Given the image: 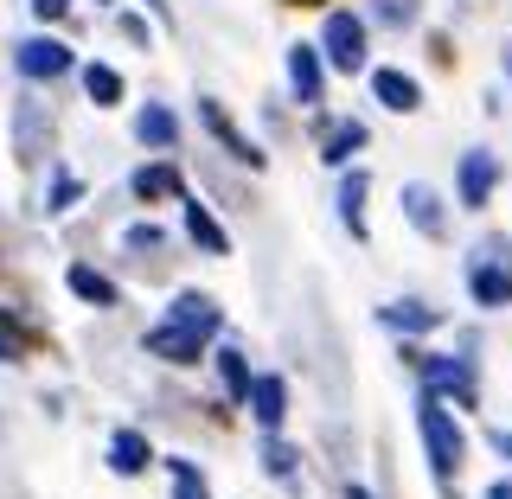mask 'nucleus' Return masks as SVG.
<instances>
[{"label": "nucleus", "instance_id": "nucleus-11", "mask_svg": "<svg viewBox=\"0 0 512 499\" xmlns=\"http://www.w3.org/2000/svg\"><path fill=\"white\" fill-rule=\"evenodd\" d=\"M128 192H135L141 205H160V199H186V180L173 160H148V167L128 173Z\"/></svg>", "mask_w": 512, "mask_h": 499}, {"label": "nucleus", "instance_id": "nucleus-26", "mask_svg": "<svg viewBox=\"0 0 512 499\" xmlns=\"http://www.w3.org/2000/svg\"><path fill=\"white\" fill-rule=\"evenodd\" d=\"M263 474H269V480H282V487L295 480V448H288L282 436H269V442H263Z\"/></svg>", "mask_w": 512, "mask_h": 499}, {"label": "nucleus", "instance_id": "nucleus-31", "mask_svg": "<svg viewBox=\"0 0 512 499\" xmlns=\"http://www.w3.org/2000/svg\"><path fill=\"white\" fill-rule=\"evenodd\" d=\"M493 448H500V455L512 461V429H506V436H493Z\"/></svg>", "mask_w": 512, "mask_h": 499}, {"label": "nucleus", "instance_id": "nucleus-28", "mask_svg": "<svg viewBox=\"0 0 512 499\" xmlns=\"http://www.w3.org/2000/svg\"><path fill=\"white\" fill-rule=\"evenodd\" d=\"M32 13H39V20H64V13H71V0H32Z\"/></svg>", "mask_w": 512, "mask_h": 499}, {"label": "nucleus", "instance_id": "nucleus-8", "mask_svg": "<svg viewBox=\"0 0 512 499\" xmlns=\"http://www.w3.org/2000/svg\"><path fill=\"white\" fill-rule=\"evenodd\" d=\"M13 64H20L26 84H52V77L71 71V45H58V39H20V45H13Z\"/></svg>", "mask_w": 512, "mask_h": 499}, {"label": "nucleus", "instance_id": "nucleus-25", "mask_svg": "<svg viewBox=\"0 0 512 499\" xmlns=\"http://www.w3.org/2000/svg\"><path fill=\"white\" fill-rule=\"evenodd\" d=\"M167 480H173V499H212L205 474L192 468V461H180V455H167Z\"/></svg>", "mask_w": 512, "mask_h": 499}, {"label": "nucleus", "instance_id": "nucleus-1", "mask_svg": "<svg viewBox=\"0 0 512 499\" xmlns=\"http://www.w3.org/2000/svg\"><path fill=\"white\" fill-rule=\"evenodd\" d=\"M218 327H224L218 301L199 295V288H186V295L167 301L160 327L148 333V352H154V359H167V365H192V359H205V346L218 340Z\"/></svg>", "mask_w": 512, "mask_h": 499}, {"label": "nucleus", "instance_id": "nucleus-23", "mask_svg": "<svg viewBox=\"0 0 512 499\" xmlns=\"http://www.w3.org/2000/svg\"><path fill=\"white\" fill-rule=\"evenodd\" d=\"M218 378H224V391H231V404H250L256 378H250V365H244V352H237V346L218 352Z\"/></svg>", "mask_w": 512, "mask_h": 499}, {"label": "nucleus", "instance_id": "nucleus-16", "mask_svg": "<svg viewBox=\"0 0 512 499\" xmlns=\"http://www.w3.org/2000/svg\"><path fill=\"white\" fill-rule=\"evenodd\" d=\"M372 96L391 116H416V103H423V90H416V77H404V71H391V64H378L372 71Z\"/></svg>", "mask_w": 512, "mask_h": 499}, {"label": "nucleus", "instance_id": "nucleus-35", "mask_svg": "<svg viewBox=\"0 0 512 499\" xmlns=\"http://www.w3.org/2000/svg\"><path fill=\"white\" fill-rule=\"evenodd\" d=\"M506 77H512V58H506Z\"/></svg>", "mask_w": 512, "mask_h": 499}, {"label": "nucleus", "instance_id": "nucleus-13", "mask_svg": "<svg viewBox=\"0 0 512 499\" xmlns=\"http://www.w3.org/2000/svg\"><path fill=\"white\" fill-rule=\"evenodd\" d=\"M404 218H410L423 237H448V205L436 199V186H423V180L404 186Z\"/></svg>", "mask_w": 512, "mask_h": 499}, {"label": "nucleus", "instance_id": "nucleus-14", "mask_svg": "<svg viewBox=\"0 0 512 499\" xmlns=\"http://www.w3.org/2000/svg\"><path fill=\"white\" fill-rule=\"evenodd\" d=\"M378 327L423 340V333H436V327H442V308H429V301H384V308H378Z\"/></svg>", "mask_w": 512, "mask_h": 499}, {"label": "nucleus", "instance_id": "nucleus-19", "mask_svg": "<svg viewBox=\"0 0 512 499\" xmlns=\"http://www.w3.org/2000/svg\"><path fill=\"white\" fill-rule=\"evenodd\" d=\"M64 282H71V295H84L90 301V308H116V282H109L103 276V269H90V263H71V269H64Z\"/></svg>", "mask_w": 512, "mask_h": 499}, {"label": "nucleus", "instance_id": "nucleus-5", "mask_svg": "<svg viewBox=\"0 0 512 499\" xmlns=\"http://www.w3.org/2000/svg\"><path fill=\"white\" fill-rule=\"evenodd\" d=\"M320 52H327L333 71H365V20L346 7L327 13V32H320Z\"/></svg>", "mask_w": 512, "mask_h": 499}, {"label": "nucleus", "instance_id": "nucleus-3", "mask_svg": "<svg viewBox=\"0 0 512 499\" xmlns=\"http://www.w3.org/2000/svg\"><path fill=\"white\" fill-rule=\"evenodd\" d=\"M468 295L480 308H512V237H480L468 256Z\"/></svg>", "mask_w": 512, "mask_h": 499}, {"label": "nucleus", "instance_id": "nucleus-24", "mask_svg": "<svg viewBox=\"0 0 512 499\" xmlns=\"http://www.w3.org/2000/svg\"><path fill=\"white\" fill-rule=\"evenodd\" d=\"M77 199H84V180H77L71 167H58V173H52V192H45V218H64Z\"/></svg>", "mask_w": 512, "mask_h": 499}, {"label": "nucleus", "instance_id": "nucleus-10", "mask_svg": "<svg viewBox=\"0 0 512 499\" xmlns=\"http://www.w3.org/2000/svg\"><path fill=\"white\" fill-rule=\"evenodd\" d=\"M52 148V116H45L32 96H20V109H13V154L20 160H39Z\"/></svg>", "mask_w": 512, "mask_h": 499}, {"label": "nucleus", "instance_id": "nucleus-20", "mask_svg": "<svg viewBox=\"0 0 512 499\" xmlns=\"http://www.w3.org/2000/svg\"><path fill=\"white\" fill-rule=\"evenodd\" d=\"M148 461H154V448H148L141 429H116V436H109V468L116 474H141Z\"/></svg>", "mask_w": 512, "mask_h": 499}, {"label": "nucleus", "instance_id": "nucleus-22", "mask_svg": "<svg viewBox=\"0 0 512 499\" xmlns=\"http://www.w3.org/2000/svg\"><path fill=\"white\" fill-rule=\"evenodd\" d=\"M84 96L96 109H116L122 103V71L116 64H84Z\"/></svg>", "mask_w": 512, "mask_h": 499}, {"label": "nucleus", "instance_id": "nucleus-7", "mask_svg": "<svg viewBox=\"0 0 512 499\" xmlns=\"http://www.w3.org/2000/svg\"><path fill=\"white\" fill-rule=\"evenodd\" d=\"M365 141H372V135H365L359 116H320V122H314V148H320V160H327V167H346V160L359 154Z\"/></svg>", "mask_w": 512, "mask_h": 499}, {"label": "nucleus", "instance_id": "nucleus-18", "mask_svg": "<svg viewBox=\"0 0 512 499\" xmlns=\"http://www.w3.org/2000/svg\"><path fill=\"white\" fill-rule=\"evenodd\" d=\"M250 416L269 429V436L282 429V416H288V384H282L276 372H269V378H256V391H250Z\"/></svg>", "mask_w": 512, "mask_h": 499}, {"label": "nucleus", "instance_id": "nucleus-6", "mask_svg": "<svg viewBox=\"0 0 512 499\" xmlns=\"http://www.w3.org/2000/svg\"><path fill=\"white\" fill-rule=\"evenodd\" d=\"M493 186H500V154L493 148H468L455 167V199L468 205V212H480V205L493 199Z\"/></svg>", "mask_w": 512, "mask_h": 499}, {"label": "nucleus", "instance_id": "nucleus-4", "mask_svg": "<svg viewBox=\"0 0 512 499\" xmlns=\"http://www.w3.org/2000/svg\"><path fill=\"white\" fill-rule=\"evenodd\" d=\"M468 352H474V346H468ZM468 352H461V359H442V352H410V365L423 372V391H436V397H448V404L474 410V404H480V384H474Z\"/></svg>", "mask_w": 512, "mask_h": 499}, {"label": "nucleus", "instance_id": "nucleus-29", "mask_svg": "<svg viewBox=\"0 0 512 499\" xmlns=\"http://www.w3.org/2000/svg\"><path fill=\"white\" fill-rule=\"evenodd\" d=\"M0 359H20V346H13V333L0 327Z\"/></svg>", "mask_w": 512, "mask_h": 499}, {"label": "nucleus", "instance_id": "nucleus-12", "mask_svg": "<svg viewBox=\"0 0 512 499\" xmlns=\"http://www.w3.org/2000/svg\"><path fill=\"white\" fill-rule=\"evenodd\" d=\"M135 141H141V148H154V154L180 148V116H173L167 103H141L135 109Z\"/></svg>", "mask_w": 512, "mask_h": 499}, {"label": "nucleus", "instance_id": "nucleus-2", "mask_svg": "<svg viewBox=\"0 0 512 499\" xmlns=\"http://www.w3.org/2000/svg\"><path fill=\"white\" fill-rule=\"evenodd\" d=\"M416 436H423L429 468H436L442 493H448L455 474H461V461H468V436H461V423H455V404L436 397V391H423V397H416ZM448 499H455V493H448Z\"/></svg>", "mask_w": 512, "mask_h": 499}, {"label": "nucleus", "instance_id": "nucleus-33", "mask_svg": "<svg viewBox=\"0 0 512 499\" xmlns=\"http://www.w3.org/2000/svg\"><path fill=\"white\" fill-rule=\"evenodd\" d=\"M346 499H372V493H365V487H346Z\"/></svg>", "mask_w": 512, "mask_h": 499}, {"label": "nucleus", "instance_id": "nucleus-15", "mask_svg": "<svg viewBox=\"0 0 512 499\" xmlns=\"http://www.w3.org/2000/svg\"><path fill=\"white\" fill-rule=\"evenodd\" d=\"M288 84H295V103H320L327 96V77H320V52L314 45H288Z\"/></svg>", "mask_w": 512, "mask_h": 499}, {"label": "nucleus", "instance_id": "nucleus-27", "mask_svg": "<svg viewBox=\"0 0 512 499\" xmlns=\"http://www.w3.org/2000/svg\"><path fill=\"white\" fill-rule=\"evenodd\" d=\"M122 244H128V250H160V231H154V224H135Z\"/></svg>", "mask_w": 512, "mask_h": 499}, {"label": "nucleus", "instance_id": "nucleus-9", "mask_svg": "<svg viewBox=\"0 0 512 499\" xmlns=\"http://www.w3.org/2000/svg\"><path fill=\"white\" fill-rule=\"evenodd\" d=\"M199 122L212 128V141H218L224 154H237L244 167H263V148H256V141H244V128H237V122L218 109V96H199Z\"/></svg>", "mask_w": 512, "mask_h": 499}, {"label": "nucleus", "instance_id": "nucleus-30", "mask_svg": "<svg viewBox=\"0 0 512 499\" xmlns=\"http://www.w3.org/2000/svg\"><path fill=\"white\" fill-rule=\"evenodd\" d=\"M487 499H512V487H506V480H493V487H487Z\"/></svg>", "mask_w": 512, "mask_h": 499}, {"label": "nucleus", "instance_id": "nucleus-17", "mask_svg": "<svg viewBox=\"0 0 512 499\" xmlns=\"http://www.w3.org/2000/svg\"><path fill=\"white\" fill-rule=\"evenodd\" d=\"M180 218H186V237H192V244H199L205 256H224V250H231V237H224V224L205 212V199H186V205H180Z\"/></svg>", "mask_w": 512, "mask_h": 499}, {"label": "nucleus", "instance_id": "nucleus-21", "mask_svg": "<svg viewBox=\"0 0 512 499\" xmlns=\"http://www.w3.org/2000/svg\"><path fill=\"white\" fill-rule=\"evenodd\" d=\"M365 192H372V180L352 167L346 180H340V218H346V231H352V237H365Z\"/></svg>", "mask_w": 512, "mask_h": 499}, {"label": "nucleus", "instance_id": "nucleus-34", "mask_svg": "<svg viewBox=\"0 0 512 499\" xmlns=\"http://www.w3.org/2000/svg\"><path fill=\"white\" fill-rule=\"evenodd\" d=\"M295 7H314V0H295Z\"/></svg>", "mask_w": 512, "mask_h": 499}, {"label": "nucleus", "instance_id": "nucleus-32", "mask_svg": "<svg viewBox=\"0 0 512 499\" xmlns=\"http://www.w3.org/2000/svg\"><path fill=\"white\" fill-rule=\"evenodd\" d=\"M148 7L160 13V20H173V0H148Z\"/></svg>", "mask_w": 512, "mask_h": 499}]
</instances>
